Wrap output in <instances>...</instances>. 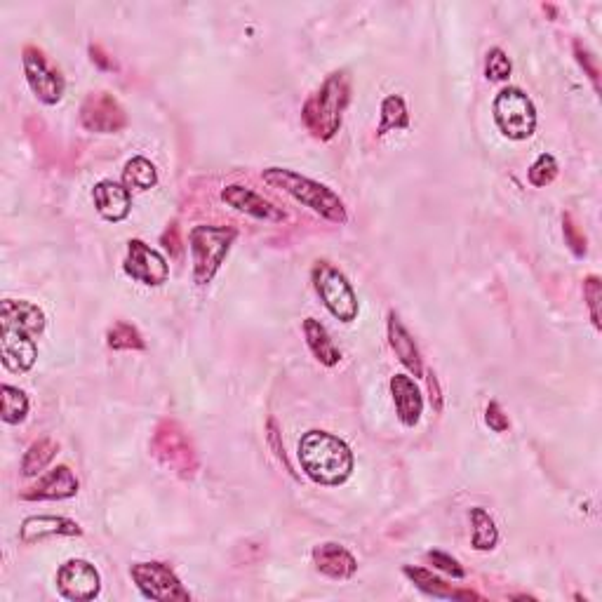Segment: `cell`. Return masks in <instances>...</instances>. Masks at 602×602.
I'll return each mask as SVG.
<instances>
[{"mask_svg": "<svg viewBox=\"0 0 602 602\" xmlns=\"http://www.w3.org/2000/svg\"><path fill=\"white\" fill-rule=\"evenodd\" d=\"M299 464L313 483L341 485L353 473L351 447L325 431H309L299 440Z\"/></svg>", "mask_w": 602, "mask_h": 602, "instance_id": "cell-1", "label": "cell"}, {"mask_svg": "<svg viewBox=\"0 0 602 602\" xmlns=\"http://www.w3.org/2000/svg\"><path fill=\"white\" fill-rule=\"evenodd\" d=\"M351 99V83L344 71L332 73L313 95L306 99L304 109H301V120H304L306 130L316 139H332L341 127V116L349 106Z\"/></svg>", "mask_w": 602, "mask_h": 602, "instance_id": "cell-2", "label": "cell"}, {"mask_svg": "<svg viewBox=\"0 0 602 602\" xmlns=\"http://www.w3.org/2000/svg\"><path fill=\"white\" fill-rule=\"evenodd\" d=\"M262 177L266 184L285 191L287 196L299 200L301 205L311 207L313 212L320 214V217L330 219L334 224L349 222L344 200H341L332 189H327L325 184L313 182V179L299 175V172L285 170V167H269V170H264Z\"/></svg>", "mask_w": 602, "mask_h": 602, "instance_id": "cell-3", "label": "cell"}, {"mask_svg": "<svg viewBox=\"0 0 602 602\" xmlns=\"http://www.w3.org/2000/svg\"><path fill=\"white\" fill-rule=\"evenodd\" d=\"M238 231L233 226H196L189 233V245L193 254V280L205 287L212 283L217 271L222 269Z\"/></svg>", "mask_w": 602, "mask_h": 602, "instance_id": "cell-4", "label": "cell"}, {"mask_svg": "<svg viewBox=\"0 0 602 602\" xmlns=\"http://www.w3.org/2000/svg\"><path fill=\"white\" fill-rule=\"evenodd\" d=\"M151 452L160 464L175 471L179 478H193L198 471V454L189 433L175 419H163L153 433Z\"/></svg>", "mask_w": 602, "mask_h": 602, "instance_id": "cell-5", "label": "cell"}, {"mask_svg": "<svg viewBox=\"0 0 602 602\" xmlns=\"http://www.w3.org/2000/svg\"><path fill=\"white\" fill-rule=\"evenodd\" d=\"M494 123L501 130V135L523 142L530 139L537 130V109L534 102L527 97V92L520 88H504L494 99Z\"/></svg>", "mask_w": 602, "mask_h": 602, "instance_id": "cell-6", "label": "cell"}, {"mask_svg": "<svg viewBox=\"0 0 602 602\" xmlns=\"http://www.w3.org/2000/svg\"><path fill=\"white\" fill-rule=\"evenodd\" d=\"M313 287H316L318 297L323 299L327 311L341 323H351L358 318V297L353 287L341 271L334 269L332 264L318 262L313 266Z\"/></svg>", "mask_w": 602, "mask_h": 602, "instance_id": "cell-7", "label": "cell"}, {"mask_svg": "<svg viewBox=\"0 0 602 602\" xmlns=\"http://www.w3.org/2000/svg\"><path fill=\"white\" fill-rule=\"evenodd\" d=\"M130 577L137 584L139 591L144 593V598H149V600H160V602H172V600L189 602L191 600V593L186 591L177 574L163 563L132 565Z\"/></svg>", "mask_w": 602, "mask_h": 602, "instance_id": "cell-8", "label": "cell"}, {"mask_svg": "<svg viewBox=\"0 0 602 602\" xmlns=\"http://www.w3.org/2000/svg\"><path fill=\"white\" fill-rule=\"evenodd\" d=\"M22 64L33 95H36L40 102L57 104L59 99L64 97V90H66L64 76L59 73V69H55V66L48 62V59H45V55L38 48H33V45L24 48Z\"/></svg>", "mask_w": 602, "mask_h": 602, "instance_id": "cell-9", "label": "cell"}, {"mask_svg": "<svg viewBox=\"0 0 602 602\" xmlns=\"http://www.w3.org/2000/svg\"><path fill=\"white\" fill-rule=\"evenodd\" d=\"M57 588L62 598L73 602L95 600L102 591V577L88 560H66L57 570Z\"/></svg>", "mask_w": 602, "mask_h": 602, "instance_id": "cell-10", "label": "cell"}, {"mask_svg": "<svg viewBox=\"0 0 602 602\" xmlns=\"http://www.w3.org/2000/svg\"><path fill=\"white\" fill-rule=\"evenodd\" d=\"M80 123L90 132L111 135L127 125V113L109 92H92L80 106Z\"/></svg>", "mask_w": 602, "mask_h": 602, "instance_id": "cell-11", "label": "cell"}, {"mask_svg": "<svg viewBox=\"0 0 602 602\" xmlns=\"http://www.w3.org/2000/svg\"><path fill=\"white\" fill-rule=\"evenodd\" d=\"M123 271L132 280L149 287L163 285L167 276H170V266H167L163 254L142 243V240H130V243H127V257H125Z\"/></svg>", "mask_w": 602, "mask_h": 602, "instance_id": "cell-12", "label": "cell"}, {"mask_svg": "<svg viewBox=\"0 0 602 602\" xmlns=\"http://www.w3.org/2000/svg\"><path fill=\"white\" fill-rule=\"evenodd\" d=\"M222 200L226 205L236 207L238 212L250 214V217H254V219H264V222L280 224L287 219V214L280 210L278 205H273L271 200L259 196L257 191L247 189V186H240V184L226 186V189L222 191Z\"/></svg>", "mask_w": 602, "mask_h": 602, "instance_id": "cell-13", "label": "cell"}, {"mask_svg": "<svg viewBox=\"0 0 602 602\" xmlns=\"http://www.w3.org/2000/svg\"><path fill=\"white\" fill-rule=\"evenodd\" d=\"M78 478L73 476L69 466H57L50 473H45L36 485L22 492L26 501H62L78 494Z\"/></svg>", "mask_w": 602, "mask_h": 602, "instance_id": "cell-14", "label": "cell"}, {"mask_svg": "<svg viewBox=\"0 0 602 602\" xmlns=\"http://www.w3.org/2000/svg\"><path fill=\"white\" fill-rule=\"evenodd\" d=\"M0 330H15L38 337L45 330V313L31 301L5 299L0 306Z\"/></svg>", "mask_w": 602, "mask_h": 602, "instance_id": "cell-15", "label": "cell"}, {"mask_svg": "<svg viewBox=\"0 0 602 602\" xmlns=\"http://www.w3.org/2000/svg\"><path fill=\"white\" fill-rule=\"evenodd\" d=\"M0 353H3V365L10 372H29L38 358L36 337L15 330H0Z\"/></svg>", "mask_w": 602, "mask_h": 602, "instance_id": "cell-16", "label": "cell"}, {"mask_svg": "<svg viewBox=\"0 0 602 602\" xmlns=\"http://www.w3.org/2000/svg\"><path fill=\"white\" fill-rule=\"evenodd\" d=\"M80 530L76 520L62 518V515H31L22 523L19 530V539L24 544H36V541L50 539V537H80Z\"/></svg>", "mask_w": 602, "mask_h": 602, "instance_id": "cell-17", "label": "cell"}, {"mask_svg": "<svg viewBox=\"0 0 602 602\" xmlns=\"http://www.w3.org/2000/svg\"><path fill=\"white\" fill-rule=\"evenodd\" d=\"M391 393L393 403H396L398 419L403 421V426H417L421 412H424V398H421V391L419 386L414 384V379L407 377V374H396V377L391 379Z\"/></svg>", "mask_w": 602, "mask_h": 602, "instance_id": "cell-18", "label": "cell"}, {"mask_svg": "<svg viewBox=\"0 0 602 602\" xmlns=\"http://www.w3.org/2000/svg\"><path fill=\"white\" fill-rule=\"evenodd\" d=\"M92 200H95L97 212L102 214L106 222H113V224L123 222L132 210L130 191H127L125 186L111 182V179H104V182H99L95 186Z\"/></svg>", "mask_w": 602, "mask_h": 602, "instance_id": "cell-19", "label": "cell"}, {"mask_svg": "<svg viewBox=\"0 0 602 602\" xmlns=\"http://www.w3.org/2000/svg\"><path fill=\"white\" fill-rule=\"evenodd\" d=\"M313 563H316L320 574L337 581L351 579L358 570L356 558L339 544H320L313 548Z\"/></svg>", "mask_w": 602, "mask_h": 602, "instance_id": "cell-20", "label": "cell"}, {"mask_svg": "<svg viewBox=\"0 0 602 602\" xmlns=\"http://www.w3.org/2000/svg\"><path fill=\"white\" fill-rule=\"evenodd\" d=\"M389 344L391 349L396 351L400 363H403L414 377H421V374H424V363H421L417 344H414L412 334L405 330V325L400 323L393 311L389 313Z\"/></svg>", "mask_w": 602, "mask_h": 602, "instance_id": "cell-21", "label": "cell"}, {"mask_svg": "<svg viewBox=\"0 0 602 602\" xmlns=\"http://www.w3.org/2000/svg\"><path fill=\"white\" fill-rule=\"evenodd\" d=\"M405 577L414 581V586L419 588V591H424L428 595H433V598H459V600H480L478 593L473 591H454V588H450L445 584L443 579L436 577L433 572L424 570V567H412L407 565L405 567Z\"/></svg>", "mask_w": 602, "mask_h": 602, "instance_id": "cell-22", "label": "cell"}, {"mask_svg": "<svg viewBox=\"0 0 602 602\" xmlns=\"http://www.w3.org/2000/svg\"><path fill=\"white\" fill-rule=\"evenodd\" d=\"M304 337L311 353L320 360V363L327 367H334L339 363L341 351L334 346V341L330 339V332L325 330V325H320L316 318L304 320Z\"/></svg>", "mask_w": 602, "mask_h": 602, "instance_id": "cell-23", "label": "cell"}, {"mask_svg": "<svg viewBox=\"0 0 602 602\" xmlns=\"http://www.w3.org/2000/svg\"><path fill=\"white\" fill-rule=\"evenodd\" d=\"M158 184V172L151 160L142 156L127 160L123 170V186L127 191H149Z\"/></svg>", "mask_w": 602, "mask_h": 602, "instance_id": "cell-24", "label": "cell"}, {"mask_svg": "<svg viewBox=\"0 0 602 602\" xmlns=\"http://www.w3.org/2000/svg\"><path fill=\"white\" fill-rule=\"evenodd\" d=\"M59 445L50 438H40L33 443L29 450H26L24 459H22V476L24 478H33L38 473H43L45 468L50 466V461L57 457Z\"/></svg>", "mask_w": 602, "mask_h": 602, "instance_id": "cell-25", "label": "cell"}, {"mask_svg": "<svg viewBox=\"0 0 602 602\" xmlns=\"http://www.w3.org/2000/svg\"><path fill=\"white\" fill-rule=\"evenodd\" d=\"M471 527H473L471 544L476 551H492V548L497 546L499 530L485 508H480V506L471 508Z\"/></svg>", "mask_w": 602, "mask_h": 602, "instance_id": "cell-26", "label": "cell"}, {"mask_svg": "<svg viewBox=\"0 0 602 602\" xmlns=\"http://www.w3.org/2000/svg\"><path fill=\"white\" fill-rule=\"evenodd\" d=\"M407 127H410V113H407L405 99L398 95L386 97L384 102H381V123L377 135L384 137L386 132L407 130Z\"/></svg>", "mask_w": 602, "mask_h": 602, "instance_id": "cell-27", "label": "cell"}, {"mask_svg": "<svg viewBox=\"0 0 602 602\" xmlns=\"http://www.w3.org/2000/svg\"><path fill=\"white\" fill-rule=\"evenodd\" d=\"M0 398H3V417L5 424H22L26 419V414H29V398H26V393L22 389H17V386L3 384V389H0Z\"/></svg>", "mask_w": 602, "mask_h": 602, "instance_id": "cell-28", "label": "cell"}, {"mask_svg": "<svg viewBox=\"0 0 602 602\" xmlns=\"http://www.w3.org/2000/svg\"><path fill=\"white\" fill-rule=\"evenodd\" d=\"M106 341L113 351H144L146 344L142 339V334L135 325L130 323H116L106 334Z\"/></svg>", "mask_w": 602, "mask_h": 602, "instance_id": "cell-29", "label": "cell"}, {"mask_svg": "<svg viewBox=\"0 0 602 602\" xmlns=\"http://www.w3.org/2000/svg\"><path fill=\"white\" fill-rule=\"evenodd\" d=\"M527 177H530L532 186L544 189V186H548L555 177H558V163H555V158L551 156V153H541V156L534 160V165L530 167V172H527Z\"/></svg>", "mask_w": 602, "mask_h": 602, "instance_id": "cell-30", "label": "cell"}, {"mask_svg": "<svg viewBox=\"0 0 602 602\" xmlns=\"http://www.w3.org/2000/svg\"><path fill=\"white\" fill-rule=\"evenodd\" d=\"M511 59L506 57V52L501 48H492L487 52V62H485V76L490 80H508L511 78Z\"/></svg>", "mask_w": 602, "mask_h": 602, "instance_id": "cell-31", "label": "cell"}, {"mask_svg": "<svg viewBox=\"0 0 602 602\" xmlns=\"http://www.w3.org/2000/svg\"><path fill=\"white\" fill-rule=\"evenodd\" d=\"M584 299L588 304V311H591V320L593 325L600 330V299H602V283L598 276H588L584 280Z\"/></svg>", "mask_w": 602, "mask_h": 602, "instance_id": "cell-32", "label": "cell"}, {"mask_svg": "<svg viewBox=\"0 0 602 602\" xmlns=\"http://www.w3.org/2000/svg\"><path fill=\"white\" fill-rule=\"evenodd\" d=\"M574 55H577V62H579L581 69L586 71V76L591 78L593 88H595V90H600V69H598V59H595V57L591 55V50H588L586 45H581L579 40H577V43H574Z\"/></svg>", "mask_w": 602, "mask_h": 602, "instance_id": "cell-33", "label": "cell"}, {"mask_svg": "<svg viewBox=\"0 0 602 602\" xmlns=\"http://www.w3.org/2000/svg\"><path fill=\"white\" fill-rule=\"evenodd\" d=\"M426 560L433 567H438L440 572L450 574V577H454V579H464L466 577V570L459 565V560H454L452 555H447L443 551H431L426 555Z\"/></svg>", "mask_w": 602, "mask_h": 602, "instance_id": "cell-34", "label": "cell"}, {"mask_svg": "<svg viewBox=\"0 0 602 602\" xmlns=\"http://www.w3.org/2000/svg\"><path fill=\"white\" fill-rule=\"evenodd\" d=\"M563 233H565V243L570 245V250L577 254V257H584L586 254V236L577 229V224L572 222L570 214L563 217Z\"/></svg>", "mask_w": 602, "mask_h": 602, "instance_id": "cell-35", "label": "cell"}, {"mask_svg": "<svg viewBox=\"0 0 602 602\" xmlns=\"http://www.w3.org/2000/svg\"><path fill=\"white\" fill-rule=\"evenodd\" d=\"M485 421H487V426H490L494 433H506L508 428H511V421H508V417L504 414V410H501L499 403H490V405H487Z\"/></svg>", "mask_w": 602, "mask_h": 602, "instance_id": "cell-36", "label": "cell"}, {"mask_svg": "<svg viewBox=\"0 0 602 602\" xmlns=\"http://www.w3.org/2000/svg\"><path fill=\"white\" fill-rule=\"evenodd\" d=\"M90 55H92V62H97L99 66H102V69H106V71L116 69V64L111 62L109 55H106V52H104L102 48H99V45H92V48H90Z\"/></svg>", "mask_w": 602, "mask_h": 602, "instance_id": "cell-37", "label": "cell"}, {"mask_svg": "<svg viewBox=\"0 0 602 602\" xmlns=\"http://www.w3.org/2000/svg\"><path fill=\"white\" fill-rule=\"evenodd\" d=\"M428 386H431V393H436V410H440V391H438V381L433 377V372L428 374Z\"/></svg>", "mask_w": 602, "mask_h": 602, "instance_id": "cell-38", "label": "cell"}, {"mask_svg": "<svg viewBox=\"0 0 602 602\" xmlns=\"http://www.w3.org/2000/svg\"><path fill=\"white\" fill-rule=\"evenodd\" d=\"M172 233H177V226H172ZM165 243H170V233H167V236L163 238ZM172 243H175V254L179 252V245H177V238H172Z\"/></svg>", "mask_w": 602, "mask_h": 602, "instance_id": "cell-39", "label": "cell"}]
</instances>
